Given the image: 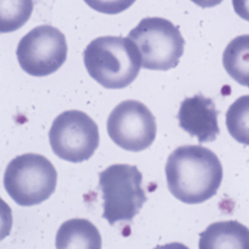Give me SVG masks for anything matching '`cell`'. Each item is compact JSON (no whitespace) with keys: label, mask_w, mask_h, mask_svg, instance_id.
Masks as SVG:
<instances>
[{"label":"cell","mask_w":249,"mask_h":249,"mask_svg":"<svg viewBox=\"0 0 249 249\" xmlns=\"http://www.w3.org/2000/svg\"><path fill=\"white\" fill-rule=\"evenodd\" d=\"M57 179V171L49 160L37 154H25L7 165L3 184L18 205L30 207L42 203L54 194Z\"/></svg>","instance_id":"cell-4"},{"label":"cell","mask_w":249,"mask_h":249,"mask_svg":"<svg viewBox=\"0 0 249 249\" xmlns=\"http://www.w3.org/2000/svg\"><path fill=\"white\" fill-rule=\"evenodd\" d=\"M138 47L142 68L168 71L177 67L184 53L185 39L178 27L167 19L147 17L130 31L128 36Z\"/></svg>","instance_id":"cell-5"},{"label":"cell","mask_w":249,"mask_h":249,"mask_svg":"<svg viewBox=\"0 0 249 249\" xmlns=\"http://www.w3.org/2000/svg\"><path fill=\"white\" fill-rule=\"evenodd\" d=\"M223 65L233 80L249 87V35L238 36L229 42L223 53Z\"/></svg>","instance_id":"cell-12"},{"label":"cell","mask_w":249,"mask_h":249,"mask_svg":"<svg viewBox=\"0 0 249 249\" xmlns=\"http://www.w3.org/2000/svg\"><path fill=\"white\" fill-rule=\"evenodd\" d=\"M194 3L202 8H210L220 4L223 0H192Z\"/></svg>","instance_id":"cell-18"},{"label":"cell","mask_w":249,"mask_h":249,"mask_svg":"<svg viewBox=\"0 0 249 249\" xmlns=\"http://www.w3.org/2000/svg\"><path fill=\"white\" fill-rule=\"evenodd\" d=\"M230 135L238 143L249 146V95L236 99L226 113Z\"/></svg>","instance_id":"cell-14"},{"label":"cell","mask_w":249,"mask_h":249,"mask_svg":"<svg viewBox=\"0 0 249 249\" xmlns=\"http://www.w3.org/2000/svg\"><path fill=\"white\" fill-rule=\"evenodd\" d=\"M49 142L54 154L63 160L79 163L92 158L99 147L96 122L85 112L66 110L53 121Z\"/></svg>","instance_id":"cell-6"},{"label":"cell","mask_w":249,"mask_h":249,"mask_svg":"<svg viewBox=\"0 0 249 249\" xmlns=\"http://www.w3.org/2000/svg\"><path fill=\"white\" fill-rule=\"evenodd\" d=\"M180 127L199 143L213 142L220 133L214 102L201 94L186 98L178 112Z\"/></svg>","instance_id":"cell-9"},{"label":"cell","mask_w":249,"mask_h":249,"mask_svg":"<svg viewBox=\"0 0 249 249\" xmlns=\"http://www.w3.org/2000/svg\"><path fill=\"white\" fill-rule=\"evenodd\" d=\"M16 55L22 70L28 74L36 77L50 75L67 60L66 36L50 25L36 27L21 38Z\"/></svg>","instance_id":"cell-7"},{"label":"cell","mask_w":249,"mask_h":249,"mask_svg":"<svg viewBox=\"0 0 249 249\" xmlns=\"http://www.w3.org/2000/svg\"><path fill=\"white\" fill-rule=\"evenodd\" d=\"M136 0H84V2L97 12L116 15L130 8Z\"/></svg>","instance_id":"cell-15"},{"label":"cell","mask_w":249,"mask_h":249,"mask_svg":"<svg viewBox=\"0 0 249 249\" xmlns=\"http://www.w3.org/2000/svg\"><path fill=\"white\" fill-rule=\"evenodd\" d=\"M165 175L174 197L187 204H198L217 194L223 180V167L211 150L185 145L168 157Z\"/></svg>","instance_id":"cell-1"},{"label":"cell","mask_w":249,"mask_h":249,"mask_svg":"<svg viewBox=\"0 0 249 249\" xmlns=\"http://www.w3.org/2000/svg\"><path fill=\"white\" fill-rule=\"evenodd\" d=\"M13 215L10 206L0 197V241L7 237L12 230Z\"/></svg>","instance_id":"cell-16"},{"label":"cell","mask_w":249,"mask_h":249,"mask_svg":"<svg viewBox=\"0 0 249 249\" xmlns=\"http://www.w3.org/2000/svg\"><path fill=\"white\" fill-rule=\"evenodd\" d=\"M55 245L56 249H102V236L92 222L74 218L61 225Z\"/></svg>","instance_id":"cell-11"},{"label":"cell","mask_w":249,"mask_h":249,"mask_svg":"<svg viewBox=\"0 0 249 249\" xmlns=\"http://www.w3.org/2000/svg\"><path fill=\"white\" fill-rule=\"evenodd\" d=\"M83 61L89 75L107 89H123L138 76L142 68L140 51L129 37L105 36L84 49Z\"/></svg>","instance_id":"cell-2"},{"label":"cell","mask_w":249,"mask_h":249,"mask_svg":"<svg viewBox=\"0 0 249 249\" xmlns=\"http://www.w3.org/2000/svg\"><path fill=\"white\" fill-rule=\"evenodd\" d=\"M107 129L111 141L119 148L139 153L155 142L157 121L146 105L136 100H126L111 110Z\"/></svg>","instance_id":"cell-8"},{"label":"cell","mask_w":249,"mask_h":249,"mask_svg":"<svg viewBox=\"0 0 249 249\" xmlns=\"http://www.w3.org/2000/svg\"><path fill=\"white\" fill-rule=\"evenodd\" d=\"M154 249H190V248L180 242H171L164 245H159Z\"/></svg>","instance_id":"cell-19"},{"label":"cell","mask_w":249,"mask_h":249,"mask_svg":"<svg viewBox=\"0 0 249 249\" xmlns=\"http://www.w3.org/2000/svg\"><path fill=\"white\" fill-rule=\"evenodd\" d=\"M143 175L135 165L112 164L99 173L104 199L103 218L113 226L130 222L148 198L142 188Z\"/></svg>","instance_id":"cell-3"},{"label":"cell","mask_w":249,"mask_h":249,"mask_svg":"<svg viewBox=\"0 0 249 249\" xmlns=\"http://www.w3.org/2000/svg\"><path fill=\"white\" fill-rule=\"evenodd\" d=\"M34 0H0V34L21 29L31 18Z\"/></svg>","instance_id":"cell-13"},{"label":"cell","mask_w":249,"mask_h":249,"mask_svg":"<svg viewBox=\"0 0 249 249\" xmlns=\"http://www.w3.org/2000/svg\"><path fill=\"white\" fill-rule=\"evenodd\" d=\"M232 6L240 18L249 22V0H232Z\"/></svg>","instance_id":"cell-17"},{"label":"cell","mask_w":249,"mask_h":249,"mask_svg":"<svg viewBox=\"0 0 249 249\" xmlns=\"http://www.w3.org/2000/svg\"><path fill=\"white\" fill-rule=\"evenodd\" d=\"M199 249H249V229L233 220L209 225L199 234Z\"/></svg>","instance_id":"cell-10"}]
</instances>
